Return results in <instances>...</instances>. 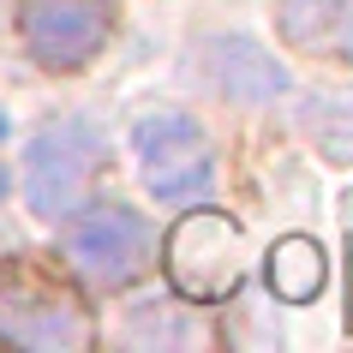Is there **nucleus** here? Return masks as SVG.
I'll return each mask as SVG.
<instances>
[{
    "instance_id": "39448f33",
    "label": "nucleus",
    "mask_w": 353,
    "mask_h": 353,
    "mask_svg": "<svg viewBox=\"0 0 353 353\" xmlns=\"http://www.w3.org/2000/svg\"><path fill=\"white\" fill-rule=\"evenodd\" d=\"M108 0H19V37L48 72H78L108 42Z\"/></svg>"
},
{
    "instance_id": "7ed1b4c3",
    "label": "nucleus",
    "mask_w": 353,
    "mask_h": 353,
    "mask_svg": "<svg viewBox=\"0 0 353 353\" xmlns=\"http://www.w3.org/2000/svg\"><path fill=\"white\" fill-rule=\"evenodd\" d=\"M132 150H138V174L144 186L162 198V204H192L216 186V162H210V138L198 120L186 114H150L132 132Z\"/></svg>"
},
{
    "instance_id": "20e7f679",
    "label": "nucleus",
    "mask_w": 353,
    "mask_h": 353,
    "mask_svg": "<svg viewBox=\"0 0 353 353\" xmlns=\"http://www.w3.org/2000/svg\"><path fill=\"white\" fill-rule=\"evenodd\" d=\"M150 252H156V234L138 210L126 204H102L90 216H78L66 228V263L90 288H126L150 270Z\"/></svg>"
},
{
    "instance_id": "f257e3e1",
    "label": "nucleus",
    "mask_w": 353,
    "mask_h": 353,
    "mask_svg": "<svg viewBox=\"0 0 353 353\" xmlns=\"http://www.w3.org/2000/svg\"><path fill=\"white\" fill-rule=\"evenodd\" d=\"M108 162V144L96 138L84 120H54L42 126L24 150V204L60 222V216H78L84 198H90L96 174Z\"/></svg>"
},
{
    "instance_id": "1a4fd4ad",
    "label": "nucleus",
    "mask_w": 353,
    "mask_h": 353,
    "mask_svg": "<svg viewBox=\"0 0 353 353\" xmlns=\"http://www.w3.org/2000/svg\"><path fill=\"white\" fill-rule=\"evenodd\" d=\"M138 330H150V335H156V341H192V335H198V330H192V323H186V317L174 312V305H168L162 317L150 312V305H138V312H132V323H126V335H138Z\"/></svg>"
},
{
    "instance_id": "6e6552de",
    "label": "nucleus",
    "mask_w": 353,
    "mask_h": 353,
    "mask_svg": "<svg viewBox=\"0 0 353 353\" xmlns=\"http://www.w3.org/2000/svg\"><path fill=\"white\" fill-rule=\"evenodd\" d=\"M270 288H276V299H288V305H299V299H312L317 288H323V252H317V240H281L276 252H270Z\"/></svg>"
},
{
    "instance_id": "0eeeda50",
    "label": "nucleus",
    "mask_w": 353,
    "mask_h": 353,
    "mask_svg": "<svg viewBox=\"0 0 353 353\" xmlns=\"http://www.w3.org/2000/svg\"><path fill=\"white\" fill-rule=\"evenodd\" d=\"M276 24L288 48L312 60H353V0H281Z\"/></svg>"
},
{
    "instance_id": "f8f14e48",
    "label": "nucleus",
    "mask_w": 353,
    "mask_h": 353,
    "mask_svg": "<svg viewBox=\"0 0 353 353\" xmlns=\"http://www.w3.org/2000/svg\"><path fill=\"white\" fill-rule=\"evenodd\" d=\"M347 276H353V258H347Z\"/></svg>"
},
{
    "instance_id": "9b49d317",
    "label": "nucleus",
    "mask_w": 353,
    "mask_h": 353,
    "mask_svg": "<svg viewBox=\"0 0 353 353\" xmlns=\"http://www.w3.org/2000/svg\"><path fill=\"white\" fill-rule=\"evenodd\" d=\"M0 132H6V114H0Z\"/></svg>"
},
{
    "instance_id": "9d476101",
    "label": "nucleus",
    "mask_w": 353,
    "mask_h": 353,
    "mask_svg": "<svg viewBox=\"0 0 353 353\" xmlns=\"http://www.w3.org/2000/svg\"><path fill=\"white\" fill-rule=\"evenodd\" d=\"M0 198H6V168H0Z\"/></svg>"
},
{
    "instance_id": "423d86ee",
    "label": "nucleus",
    "mask_w": 353,
    "mask_h": 353,
    "mask_svg": "<svg viewBox=\"0 0 353 353\" xmlns=\"http://www.w3.org/2000/svg\"><path fill=\"white\" fill-rule=\"evenodd\" d=\"M90 317L78 299L42 281H0V341L30 353H78L90 347Z\"/></svg>"
},
{
    "instance_id": "f03ea898",
    "label": "nucleus",
    "mask_w": 353,
    "mask_h": 353,
    "mask_svg": "<svg viewBox=\"0 0 353 353\" xmlns=\"http://www.w3.org/2000/svg\"><path fill=\"white\" fill-rule=\"evenodd\" d=\"M168 276L186 299H228L245 276V234L222 210H192L168 234Z\"/></svg>"
}]
</instances>
